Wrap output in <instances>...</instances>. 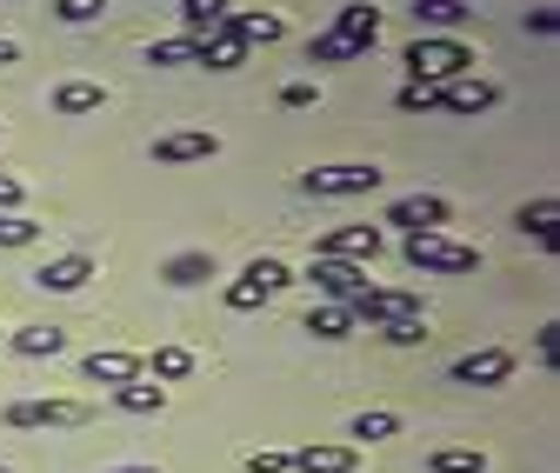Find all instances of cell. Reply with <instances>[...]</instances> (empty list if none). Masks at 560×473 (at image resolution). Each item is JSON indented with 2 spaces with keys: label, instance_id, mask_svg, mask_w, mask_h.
Masks as SVG:
<instances>
[{
  "label": "cell",
  "instance_id": "74e56055",
  "mask_svg": "<svg viewBox=\"0 0 560 473\" xmlns=\"http://www.w3.org/2000/svg\"><path fill=\"white\" fill-rule=\"evenodd\" d=\"M21 200H27V187H21L14 174H0V214H14V208H21Z\"/></svg>",
  "mask_w": 560,
  "mask_h": 473
},
{
  "label": "cell",
  "instance_id": "ac0fdd59",
  "mask_svg": "<svg viewBox=\"0 0 560 473\" xmlns=\"http://www.w3.org/2000/svg\"><path fill=\"white\" fill-rule=\"evenodd\" d=\"M107 107V87H94V81H60L54 87V114L60 120H81V114H101Z\"/></svg>",
  "mask_w": 560,
  "mask_h": 473
},
{
  "label": "cell",
  "instance_id": "2e32d148",
  "mask_svg": "<svg viewBox=\"0 0 560 473\" xmlns=\"http://www.w3.org/2000/svg\"><path fill=\"white\" fill-rule=\"evenodd\" d=\"M241 60H247V40H241V34H228V27L200 34V47H194V67H207V74H234Z\"/></svg>",
  "mask_w": 560,
  "mask_h": 473
},
{
  "label": "cell",
  "instance_id": "30bf717a",
  "mask_svg": "<svg viewBox=\"0 0 560 473\" xmlns=\"http://www.w3.org/2000/svg\"><path fill=\"white\" fill-rule=\"evenodd\" d=\"M434 107L441 114H487V107H501V87L494 81H480V74H467V81H447V87H434Z\"/></svg>",
  "mask_w": 560,
  "mask_h": 473
},
{
  "label": "cell",
  "instance_id": "8d00e7d4",
  "mask_svg": "<svg viewBox=\"0 0 560 473\" xmlns=\"http://www.w3.org/2000/svg\"><path fill=\"white\" fill-rule=\"evenodd\" d=\"M320 100V87L314 81H294V87H280V107H314Z\"/></svg>",
  "mask_w": 560,
  "mask_h": 473
},
{
  "label": "cell",
  "instance_id": "f1b7e54d",
  "mask_svg": "<svg viewBox=\"0 0 560 473\" xmlns=\"http://www.w3.org/2000/svg\"><path fill=\"white\" fill-rule=\"evenodd\" d=\"M428 473H487V453L480 447H434Z\"/></svg>",
  "mask_w": 560,
  "mask_h": 473
},
{
  "label": "cell",
  "instance_id": "7c38bea8",
  "mask_svg": "<svg viewBox=\"0 0 560 473\" xmlns=\"http://www.w3.org/2000/svg\"><path fill=\"white\" fill-rule=\"evenodd\" d=\"M508 374H514V354L508 347H474V354L454 360V380L460 387H501Z\"/></svg>",
  "mask_w": 560,
  "mask_h": 473
},
{
  "label": "cell",
  "instance_id": "9a60e30c",
  "mask_svg": "<svg viewBox=\"0 0 560 473\" xmlns=\"http://www.w3.org/2000/svg\"><path fill=\"white\" fill-rule=\"evenodd\" d=\"M354 460H361L354 440H307V447L294 453L301 473H354Z\"/></svg>",
  "mask_w": 560,
  "mask_h": 473
},
{
  "label": "cell",
  "instance_id": "5b68a950",
  "mask_svg": "<svg viewBox=\"0 0 560 473\" xmlns=\"http://www.w3.org/2000/svg\"><path fill=\"white\" fill-rule=\"evenodd\" d=\"M288 281H294V274H288V260L260 253V260H247V267H241V281L228 287V307H234V314H254L260 300H273V294L288 287Z\"/></svg>",
  "mask_w": 560,
  "mask_h": 473
},
{
  "label": "cell",
  "instance_id": "7a4b0ae2",
  "mask_svg": "<svg viewBox=\"0 0 560 473\" xmlns=\"http://www.w3.org/2000/svg\"><path fill=\"white\" fill-rule=\"evenodd\" d=\"M400 253H407V267H420V274H474V267H480V247H460V240H447L441 227L407 234Z\"/></svg>",
  "mask_w": 560,
  "mask_h": 473
},
{
  "label": "cell",
  "instance_id": "d4e9b609",
  "mask_svg": "<svg viewBox=\"0 0 560 473\" xmlns=\"http://www.w3.org/2000/svg\"><path fill=\"white\" fill-rule=\"evenodd\" d=\"M140 367H148L154 380H187L200 360H194V347H154V354H140Z\"/></svg>",
  "mask_w": 560,
  "mask_h": 473
},
{
  "label": "cell",
  "instance_id": "52a82bcc",
  "mask_svg": "<svg viewBox=\"0 0 560 473\" xmlns=\"http://www.w3.org/2000/svg\"><path fill=\"white\" fill-rule=\"evenodd\" d=\"M381 227H327L320 234V247H314V260H354V267H368L374 253H381Z\"/></svg>",
  "mask_w": 560,
  "mask_h": 473
},
{
  "label": "cell",
  "instance_id": "6da1fadb",
  "mask_svg": "<svg viewBox=\"0 0 560 473\" xmlns=\"http://www.w3.org/2000/svg\"><path fill=\"white\" fill-rule=\"evenodd\" d=\"M467 74H474V47L460 34H413V47H407V81L447 87V81H467Z\"/></svg>",
  "mask_w": 560,
  "mask_h": 473
},
{
  "label": "cell",
  "instance_id": "4fadbf2b",
  "mask_svg": "<svg viewBox=\"0 0 560 473\" xmlns=\"http://www.w3.org/2000/svg\"><path fill=\"white\" fill-rule=\"evenodd\" d=\"M81 374H88V380H101V387H127V380H148V367H140V354H127V347H94V354L81 360Z\"/></svg>",
  "mask_w": 560,
  "mask_h": 473
},
{
  "label": "cell",
  "instance_id": "3957f363",
  "mask_svg": "<svg viewBox=\"0 0 560 473\" xmlns=\"http://www.w3.org/2000/svg\"><path fill=\"white\" fill-rule=\"evenodd\" d=\"M374 187H381L374 161H334V167L301 174V193H314V200H354V193H374Z\"/></svg>",
  "mask_w": 560,
  "mask_h": 473
},
{
  "label": "cell",
  "instance_id": "4316f807",
  "mask_svg": "<svg viewBox=\"0 0 560 473\" xmlns=\"http://www.w3.org/2000/svg\"><path fill=\"white\" fill-rule=\"evenodd\" d=\"M307 333H314V341H347V333H354V307H314L307 314Z\"/></svg>",
  "mask_w": 560,
  "mask_h": 473
},
{
  "label": "cell",
  "instance_id": "60d3db41",
  "mask_svg": "<svg viewBox=\"0 0 560 473\" xmlns=\"http://www.w3.org/2000/svg\"><path fill=\"white\" fill-rule=\"evenodd\" d=\"M21 60V40H8V34H0V67H14Z\"/></svg>",
  "mask_w": 560,
  "mask_h": 473
},
{
  "label": "cell",
  "instance_id": "484cf974",
  "mask_svg": "<svg viewBox=\"0 0 560 473\" xmlns=\"http://www.w3.org/2000/svg\"><path fill=\"white\" fill-rule=\"evenodd\" d=\"M228 8H234V0H180V27L200 40V34H214L228 21Z\"/></svg>",
  "mask_w": 560,
  "mask_h": 473
},
{
  "label": "cell",
  "instance_id": "d6986e66",
  "mask_svg": "<svg viewBox=\"0 0 560 473\" xmlns=\"http://www.w3.org/2000/svg\"><path fill=\"white\" fill-rule=\"evenodd\" d=\"M327 34H347V40H368V47H374V40H381V8H374V0H347Z\"/></svg>",
  "mask_w": 560,
  "mask_h": 473
},
{
  "label": "cell",
  "instance_id": "f35d334b",
  "mask_svg": "<svg viewBox=\"0 0 560 473\" xmlns=\"http://www.w3.org/2000/svg\"><path fill=\"white\" fill-rule=\"evenodd\" d=\"M527 34H560V8H534L527 14Z\"/></svg>",
  "mask_w": 560,
  "mask_h": 473
},
{
  "label": "cell",
  "instance_id": "8992f818",
  "mask_svg": "<svg viewBox=\"0 0 560 473\" xmlns=\"http://www.w3.org/2000/svg\"><path fill=\"white\" fill-rule=\"evenodd\" d=\"M354 320H374V327H387V320H428V307H420V294H407V287H368L354 300Z\"/></svg>",
  "mask_w": 560,
  "mask_h": 473
},
{
  "label": "cell",
  "instance_id": "277c9868",
  "mask_svg": "<svg viewBox=\"0 0 560 473\" xmlns=\"http://www.w3.org/2000/svg\"><path fill=\"white\" fill-rule=\"evenodd\" d=\"M94 421V407L88 400H74V393H47V400H14L8 407V427H88Z\"/></svg>",
  "mask_w": 560,
  "mask_h": 473
},
{
  "label": "cell",
  "instance_id": "603a6c76",
  "mask_svg": "<svg viewBox=\"0 0 560 473\" xmlns=\"http://www.w3.org/2000/svg\"><path fill=\"white\" fill-rule=\"evenodd\" d=\"M8 341H14L21 360H54V354H67V333H60V327H21V333H8Z\"/></svg>",
  "mask_w": 560,
  "mask_h": 473
},
{
  "label": "cell",
  "instance_id": "836d02e7",
  "mask_svg": "<svg viewBox=\"0 0 560 473\" xmlns=\"http://www.w3.org/2000/svg\"><path fill=\"white\" fill-rule=\"evenodd\" d=\"M381 333H387L394 347H420V341H428V320H387Z\"/></svg>",
  "mask_w": 560,
  "mask_h": 473
},
{
  "label": "cell",
  "instance_id": "9c48e42d",
  "mask_svg": "<svg viewBox=\"0 0 560 473\" xmlns=\"http://www.w3.org/2000/svg\"><path fill=\"white\" fill-rule=\"evenodd\" d=\"M214 154H221V133H207V127H180V133H161V141H154V161H161V167L214 161Z\"/></svg>",
  "mask_w": 560,
  "mask_h": 473
},
{
  "label": "cell",
  "instance_id": "8fae6325",
  "mask_svg": "<svg viewBox=\"0 0 560 473\" xmlns=\"http://www.w3.org/2000/svg\"><path fill=\"white\" fill-rule=\"evenodd\" d=\"M447 200L441 193H400L387 208V227H407V234H428V227H447Z\"/></svg>",
  "mask_w": 560,
  "mask_h": 473
},
{
  "label": "cell",
  "instance_id": "7402d4cb",
  "mask_svg": "<svg viewBox=\"0 0 560 473\" xmlns=\"http://www.w3.org/2000/svg\"><path fill=\"white\" fill-rule=\"evenodd\" d=\"M368 54H374L368 40H347V34H314L307 40V60L314 67H347V60H368Z\"/></svg>",
  "mask_w": 560,
  "mask_h": 473
},
{
  "label": "cell",
  "instance_id": "e0dca14e",
  "mask_svg": "<svg viewBox=\"0 0 560 473\" xmlns=\"http://www.w3.org/2000/svg\"><path fill=\"white\" fill-rule=\"evenodd\" d=\"M467 0H413V27L420 34H460L467 27Z\"/></svg>",
  "mask_w": 560,
  "mask_h": 473
},
{
  "label": "cell",
  "instance_id": "f546056e",
  "mask_svg": "<svg viewBox=\"0 0 560 473\" xmlns=\"http://www.w3.org/2000/svg\"><path fill=\"white\" fill-rule=\"evenodd\" d=\"M354 440H394L400 434V414H387V407H368V414H354V427H347Z\"/></svg>",
  "mask_w": 560,
  "mask_h": 473
},
{
  "label": "cell",
  "instance_id": "ba28073f",
  "mask_svg": "<svg viewBox=\"0 0 560 473\" xmlns=\"http://www.w3.org/2000/svg\"><path fill=\"white\" fill-rule=\"evenodd\" d=\"M334 307H354L361 294H368V267H354V260H314V274H307Z\"/></svg>",
  "mask_w": 560,
  "mask_h": 473
},
{
  "label": "cell",
  "instance_id": "e575fe53",
  "mask_svg": "<svg viewBox=\"0 0 560 473\" xmlns=\"http://www.w3.org/2000/svg\"><path fill=\"white\" fill-rule=\"evenodd\" d=\"M294 466V453H280V447H254L247 453V473H288Z\"/></svg>",
  "mask_w": 560,
  "mask_h": 473
},
{
  "label": "cell",
  "instance_id": "ffe728a7",
  "mask_svg": "<svg viewBox=\"0 0 560 473\" xmlns=\"http://www.w3.org/2000/svg\"><path fill=\"white\" fill-rule=\"evenodd\" d=\"M161 281H167V287H200V281H214V253H207V247L174 253V260L161 267Z\"/></svg>",
  "mask_w": 560,
  "mask_h": 473
},
{
  "label": "cell",
  "instance_id": "83f0119b",
  "mask_svg": "<svg viewBox=\"0 0 560 473\" xmlns=\"http://www.w3.org/2000/svg\"><path fill=\"white\" fill-rule=\"evenodd\" d=\"M221 27H228V34H241L247 47H254V40L267 47V40H280V34H288V27H280V14H228Z\"/></svg>",
  "mask_w": 560,
  "mask_h": 473
},
{
  "label": "cell",
  "instance_id": "44dd1931",
  "mask_svg": "<svg viewBox=\"0 0 560 473\" xmlns=\"http://www.w3.org/2000/svg\"><path fill=\"white\" fill-rule=\"evenodd\" d=\"M553 227H560V200H553V193H540V200H527V208H521V234H534L547 253L560 247V234H553Z\"/></svg>",
  "mask_w": 560,
  "mask_h": 473
},
{
  "label": "cell",
  "instance_id": "5bb4252c",
  "mask_svg": "<svg viewBox=\"0 0 560 473\" xmlns=\"http://www.w3.org/2000/svg\"><path fill=\"white\" fill-rule=\"evenodd\" d=\"M88 281H94V260H88V253H60V260H47L40 274H34L40 294H81Z\"/></svg>",
  "mask_w": 560,
  "mask_h": 473
},
{
  "label": "cell",
  "instance_id": "4dcf8cb0",
  "mask_svg": "<svg viewBox=\"0 0 560 473\" xmlns=\"http://www.w3.org/2000/svg\"><path fill=\"white\" fill-rule=\"evenodd\" d=\"M194 47H200L194 34H174V40H154V47H148V67H187V60H194Z\"/></svg>",
  "mask_w": 560,
  "mask_h": 473
},
{
  "label": "cell",
  "instance_id": "1f68e13d",
  "mask_svg": "<svg viewBox=\"0 0 560 473\" xmlns=\"http://www.w3.org/2000/svg\"><path fill=\"white\" fill-rule=\"evenodd\" d=\"M101 14H107V0H54V21H67V27H88Z\"/></svg>",
  "mask_w": 560,
  "mask_h": 473
},
{
  "label": "cell",
  "instance_id": "cb8c5ba5",
  "mask_svg": "<svg viewBox=\"0 0 560 473\" xmlns=\"http://www.w3.org/2000/svg\"><path fill=\"white\" fill-rule=\"evenodd\" d=\"M114 407L120 414H161L167 407V387L161 380H127V387H114Z\"/></svg>",
  "mask_w": 560,
  "mask_h": 473
},
{
  "label": "cell",
  "instance_id": "d590c367",
  "mask_svg": "<svg viewBox=\"0 0 560 473\" xmlns=\"http://www.w3.org/2000/svg\"><path fill=\"white\" fill-rule=\"evenodd\" d=\"M394 107H400V114H428V107H434V87H420V81H407V87L394 94Z\"/></svg>",
  "mask_w": 560,
  "mask_h": 473
},
{
  "label": "cell",
  "instance_id": "d6a6232c",
  "mask_svg": "<svg viewBox=\"0 0 560 473\" xmlns=\"http://www.w3.org/2000/svg\"><path fill=\"white\" fill-rule=\"evenodd\" d=\"M40 240V221L27 214H0V247H34Z\"/></svg>",
  "mask_w": 560,
  "mask_h": 473
},
{
  "label": "cell",
  "instance_id": "7bdbcfd3",
  "mask_svg": "<svg viewBox=\"0 0 560 473\" xmlns=\"http://www.w3.org/2000/svg\"><path fill=\"white\" fill-rule=\"evenodd\" d=\"M0 473H14V466H8V460H0Z\"/></svg>",
  "mask_w": 560,
  "mask_h": 473
},
{
  "label": "cell",
  "instance_id": "b9f144b4",
  "mask_svg": "<svg viewBox=\"0 0 560 473\" xmlns=\"http://www.w3.org/2000/svg\"><path fill=\"white\" fill-rule=\"evenodd\" d=\"M114 473H161V466H114Z\"/></svg>",
  "mask_w": 560,
  "mask_h": 473
},
{
  "label": "cell",
  "instance_id": "ab89813d",
  "mask_svg": "<svg viewBox=\"0 0 560 473\" xmlns=\"http://www.w3.org/2000/svg\"><path fill=\"white\" fill-rule=\"evenodd\" d=\"M534 347H540V360H547V367H553V354H560V327H553V320H547V327H540V341H534Z\"/></svg>",
  "mask_w": 560,
  "mask_h": 473
}]
</instances>
